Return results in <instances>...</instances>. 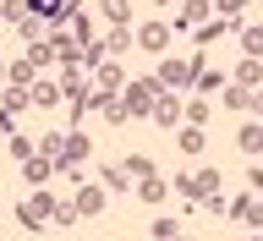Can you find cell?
Returning <instances> with one entry per match:
<instances>
[{
	"label": "cell",
	"instance_id": "16",
	"mask_svg": "<svg viewBox=\"0 0 263 241\" xmlns=\"http://www.w3.org/2000/svg\"><path fill=\"white\" fill-rule=\"evenodd\" d=\"M121 170H126V176H137V181H148V176H154V159H148V154H126V159H121Z\"/></svg>",
	"mask_w": 263,
	"mask_h": 241
},
{
	"label": "cell",
	"instance_id": "9",
	"mask_svg": "<svg viewBox=\"0 0 263 241\" xmlns=\"http://www.w3.org/2000/svg\"><path fill=\"white\" fill-rule=\"evenodd\" d=\"M93 77H99V94H121V88H126V71H121V66H93Z\"/></svg>",
	"mask_w": 263,
	"mask_h": 241
},
{
	"label": "cell",
	"instance_id": "18",
	"mask_svg": "<svg viewBox=\"0 0 263 241\" xmlns=\"http://www.w3.org/2000/svg\"><path fill=\"white\" fill-rule=\"evenodd\" d=\"M61 132H44V137H39V143H33V154H44V159H61Z\"/></svg>",
	"mask_w": 263,
	"mask_h": 241
},
{
	"label": "cell",
	"instance_id": "5",
	"mask_svg": "<svg viewBox=\"0 0 263 241\" xmlns=\"http://www.w3.org/2000/svg\"><path fill=\"white\" fill-rule=\"evenodd\" d=\"M132 44H137V49H148V55H164V49H170V28H164V22H143Z\"/></svg>",
	"mask_w": 263,
	"mask_h": 241
},
{
	"label": "cell",
	"instance_id": "22",
	"mask_svg": "<svg viewBox=\"0 0 263 241\" xmlns=\"http://www.w3.org/2000/svg\"><path fill=\"white\" fill-rule=\"evenodd\" d=\"M126 170H115V164H110V170H104V176H99V187H104V192H121V187H126Z\"/></svg>",
	"mask_w": 263,
	"mask_h": 241
},
{
	"label": "cell",
	"instance_id": "10",
	"mask_svg": "<svg viewBox=\"0 0 263 241\" xmlns=\"http://www.w3.org/2000/svg\"><path fill=\"white\" fill-rule=\"evenodd\" d=\"M28 99H33V104H39V110H49V104H61V82H33V88H28Z\"/></svg>",
	"mask_w": 263,
	"mask_h": 241
},
{
	"label": "cell",
	"instance_id": "12",
	"mask_svg": "<svg viewBox=\"0 0 263 241\" xmlns=\"http://www.w3.org/2000/svg\"><path fill=\"white\" fill-rule=\"evenodd\" d=\"M49 61H55V44H49V39H28V66H33V71L49 66Z\"/></svg>",
	"mask_w": 263,
	"mask_h": 241
},
{
	"label": "cell",
	"instance_id": "15",
	"mask_svg": "<svg viewBox=\"0 0 263 241\" xmlns=\"http://www.w3.org/2000/svg\"><path fill=\"white\" fill-rule=\"evenodd\" d=\"M236 143H241V154H258V148H263V126H258V121H247V126L236 132Z\"/></svg>",
	"mask_w": 263,
	"mask_h": 241
},
{
	"label": "cell",
	"instance_id": "27",
	"mask_svg": "<svg viewBox=\"0 0 263 241\" xmlns=\"http://www.w3.org/2000/svg\"><path fill=\"white\" fill-rule=\"evenodd\" d=\"M159 197H164V181L148 176V181H143V203H159Z\"/></svg>",
	"mask_w": 263,
	"mask_h": 241
},
{
	"label": "cell",
	"instance_id": "31",
	"mask_svg": "<svg viewBox=\"0 0 263 241\" xmlns=\"http://www.w3.org/2000/svg\"><path fill=\"white\" fill-rule=\"evenodd\" d=\"M170 241H186V236H181V230H176V236H170Z\"/></svg>",
	"mask_w": 263,
	"mask_h": 241
},
{
	"label": "cell",
	"instance_id": "19",
	"mask_svg": "<svg viewBox=\"0 0 263 241\" xmlns=\"http://www.w3.org/2000/svg\"><path fill=\"white\" fill-rule=\"evenodd\" d=\"M104 6V16H110L115 28H126V16H132V0H99Z\"/></svg>",
	"mask_w": 263,
	"mask_h": 241
},
{
	"label": "cell",
	"instance_id": "2",
	"mask_svg": "<svg viewBox=\"0 0 263 241\" xmlns=\"http://www.w3.org/2000/svg\"><path fill=\"white\" fill-rule=\"evenodd\" d=\"M159 99V88H154V77H137V82H126L121 88V110L137 121V115H148V104Z\"/></svg>",
	"mask_w": 263,
	"mask_h": 241
},
{
	"label": "cell",
	"instance_id": "11",
	"mask_svg": "<svg viewBox=\"0 0 263 241\" xmlns=\"http://www.w3.org/2000/svg\"><path fill=\"white\" fill-rule=\"evenodd\" d=\"M258 82H263V66L252 61V55H247V61L236 66V88H247V94H252V88H258Z\"/></svg>",
	"mask_w": 263,
	"mask_h": 241
},
{
	"label": "cell",
	"instance_id": "28",
	"mask_svg": "<svg viewBox=\"0 0 263 241\" xmlns=\"http://www.w3.org/2000/svg\"><path fill=\"white\" fill-rule=\"evenodd\" d=\"M16 33H22V39H39V33H44V22H39V16H22V22H16Z\"/></svg>",
	"mask_w": 263,
	"mask_h": 241
},
{
	"label": "cell",
	"instance_id": "32",
	"mask_svg": "<svg viewBox=\"0 0 263 241\" xmlns=\"http://www.w3.org/2000/svg\"><path fill=\"white\" fill-rule=\"evenodd\" d=\"M0 82H6V66H0Z\"/></svg>",
	"mask_w": 263,
	"mask_h": 241
},
{
	"label": "cell",
	"instance_id": "17",
	"mask_svg": "<svg viewBox=\"0 0 263 241\" xmlns=\"http://www.w3.org/2000/svg\"><path fill=\"white\" fill-rule=\"evenodd\" d=\"M104 44V55H126L132 49V28H110V39H99Z\"/></svg>",
	"mask_w": 263,
	"mask_h": 241
},
{
	"label": "cell",
	"instance_id": "1",
	"mask_svg": "<svg viewBox=\"0 0 263 241\" xmlns=\"http://www.w3.org/2000/svg\"><path fill=\"white\" fill-rule=\"evenodd\" d=\"M154 88H159V94H186V88H192V61H181V55H164L159 71H154Z\"/></svg>",
	"mask_w": 263,
	"mask_h": 241
},
{
	"label": "cell",
	"instance_id": "29",
	"mask_svg": "<svg viewBox=\"0 0 263 241\" xmlns=\"http://www.w3.org/2000/svg\"><path fill=\"white\" fill-rule=\"evenodd\" d=\"M11 154L16 159H33V137H11Z\"/></svg>",
	"mask_w": 263,
	"mask_h": 241
},
{
	"label": "cell",
	"instance_id": "4",
	"mask_svg": "<svg viewBox=\"0 0 263 241\" xmlns=\"http://www.w3.org/2000/svg\"><path fill=\"white\" fill-rule=\"evenodd\" d=\"M71 209H77V219H99V214H104V187H88V181H82L77 197H71Z\"/></svg>",
	"mask_w": 263,
	"mask_h": 241
},
{
	"label": "cell",
	"instance_id": "33",
	"mask_svg": "<svg viewBox=\"0 0 263 241\" xmlns=\"http://www.w3.org/2000/svg\"><path fill=\"white\" fill-rule=\"evenodd\" d=\"M159 6H176V0H159Z\"/></svg>",
	"mask_w": 263,
	"mask_h": 241
},
{
	"label": "cell",
	"instance_id": "24",
	"mask_svg": "<svg viewBox=\"0 0 263 241\" xmlns=\"http://www.w3.org/2000/svg\"><path fill=\"white\" fill-rule=\"evenodd\" d=\"M186 121L203 126V121H209V99H192V104H186Z\"/></svg>",
	"mask_w": 263,
	"mask_h": 241
},
{
	"label": "cell",
	"instance_id": "34",
	"mask_svg": "<svg viewBox=\"0 0 263 241\" xmlns=\"http://www.w3.org/2000/svg\"><path fill=\"white\" fill-rule=\"evenodd\" d=\"M252 241H258V236H252Z\"/></svg>",
	"mask_w": 263,
	"mask_h": 241
},
{
	"label": "cell",
	"instance_id": "20",
	"mask_svg": "<svg viewBox=\"0 0 263 241\" xmlns=\"http://www.w3.org/2000/svg\"><path fill=\"white\" fill-rule=\"evenodd\" d=\"M219 99H225L230 110H247V104H252V94H247V88H236V82H225V88H219Z\"/></svg>",
	"mask_w": 263,
	"mask_h": 241
},
{
	"label": "cell",
	"instance_id": "13",
	"mask_svg": "<svg viewBox=\"0 0 263 241\" xmlns=\"http://www.w3.org/2000/svg\"><path fill=\"white\" fill-rule=\"evenodd\" d=\"M192 22H209V0H186V6H181L176 33H181V28H192Z\"/></svg>",
	"mask_w": 263,
	"mask_h": 241
},
{
	"label": "cell",
	"instance_id": "21",
	"mask_svg": "<svg viewBox=\"0 0 263 241\" xmlns=\"http://www.w3.org/2000/svg\"><path fill=\"white\" fill-rule=\"evenodd\" d=\"M28 104H33V99H28V88H11V82H6V110H28Z\"/></svg>",
	"mask_w": 263,
	"mask_h": 241
},
{
	"label": "cell",
	"instance_id": "6",
	"mask_svg": "<svg viewBox=\"0 0 263 241\" xmlns=\"http://www.w3.org/2000/svg\"><path fill=\"white\" fill-rule=\"evenodd\" d=\"M230 28H236V22H230V16H209V22H197V33H192V39H197V49H209L214 39H225Z\"/></svg>",
	"mask_w": 263,
	"mask_h": 241
},
{
	"label": "cell",
	"instance_id": "23",
	"mask_svg": "<svg viewBox=\"0 0 263 241\" xmlns=\"http://www.w3.org/2000/svg\"><path fill=\"white\" fill-rule=\"evenodd\" d=\"M241 49L258 61V49H263V28H247V33H241Z\"/></svg>",
	"mask_w": 263,
	"mask_h": 241
},
{
	"label": "cell",
	"instance_id": "3",
	"mask_svg": "<svg viewBox=\"0 0 263 241\" xmlns=\"http://www.w3.org/2000/svg\"><path fill=\"white\" fill-rule=\"evenodd\" d=\"M49 209H55V197H49V187H44V192H33L28 203H22V209H16V219H22V225H28V230H44Z\"/></svg>",
	"mask_w": 263,
	"mask_h": 241
},
{
	"label": "cell",
	"instance_id": "26",
	"mask_svg": "<svg viewBox=\"0 0 263 241\" xmlns=\"http://www.w3.org/2000/svg\"><path fill=\"white\" fill-rule=\"evenodd\" d=\"M176 236V219H170V214H159V219H154V241H170Z\"/></svg>",
	"mask_w": 263,
	"mask_h": 241
},
{
	"label": "cell",
	"instance_id": "7",
	"mask_svg": "<svg viewBox=\"0 0 263 241\" xmlns=\"http://www.w3.org/2000/svg\"><path fill=\"white\" fill-rule=\"evenodd\" d=\"M148 115H154V126H170V132H176V121H181V104H176L170 94H159L154 104H148Z\"/></svg>",
	"mask_w": 263,
	"mask_h": 241
},
{
	"label": "cell",
	"instance_id": "14",
	"mask_svg": "<svg viewBox=\"0 0 263 241\" xmlns=\"http://www.w3.org/2000/svg\"><path fill=\"white\" fill-rule=\"evenodd\" d=\"M6 82H11V88H33V82H39V71H33L28 61H16V66H6Z\"/></svg>",
	"mask_w": 263,
	"mask_h": 241
},
{
	"label": "cell",
	"instance_id": "8",
	"mask_svg": "<svg viewBox=\"0 0 263 241\" xmlns=\"http://www.w3.org/2000/svg\"><path fill=\"white\" fill-rule=\"evenodd\" d=\"M55 170H61V159H44V154H33V159H28V164H22V176H28V181H33V187H44V181H49V176H55Z\"/></svg>",
	"mask_w": 263,
	"mask_h": 241
},
{
	"label": "cell",
	"instance_id": "30",
	"mask_svg": "<svg viewBox=\"0 0 263 241\" xmlns=\"http://www.w3.org/2000/svg\"><path fill=\"white\" fill-rule=\"evenodd\" d=\"M247 0H219V16H230V11H241Z\"/></svg>",
	"mask_w": 263,
	"mask_h": 241
},
{
	"label": "cell",
	"instance_id": "25",
	"mask_svg": "<svg viewBox=\"0 0 263 241\" xmlns=\"http://www.w3.org/2000/svg\"><path fill=\"white\" fill-rule=\"evenodd\" d=\"M181 148H186V154H197V148H203V126H186V132H181Z\"/></svg>",
	"mask_w": 263,
	"mask_h": 241
}]
</instances>
